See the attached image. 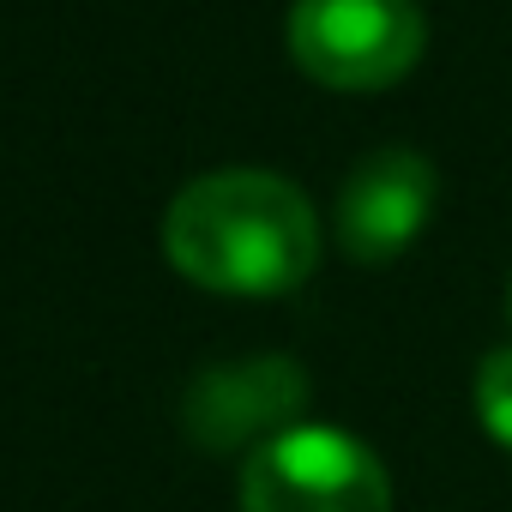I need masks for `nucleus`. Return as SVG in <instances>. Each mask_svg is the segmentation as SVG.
Returning <instances> with one entry per match:
<instances>
[{
  "instance_id": "f257e3e1",
  "label": "nucleus",
  "mask_w": 512,
  "mask_h": 512,
  "mask_svg": "<svg viewBox=\"0 0 512 512\" xmlns=\"http://www.w3.org/2000/svg\"><path fill=\"white\" fill-rule=\"evenodd\" d=\"M163 260L211 296H290L320 266V217L278 169H211L169 199Z\"/></svg>"
},
{
  "instance_id": "f03ea898",
  "label": "nucleus",
  "mask_w": 512,
  "mask_h": 512,
  "mask_svg": "<svg viewBox=\"0 0 512 512\" xmlns=\"http://www.w3.org/2000/svg\"><path fill=\"white\" fill-rule=\"evenodd\" d=\"M241 512H392V476L356 434L296 422L247 452Z\"/></svg>"
},
{
  "instance_id": "7ed1b4c3",
  "label": "nucleus",
  "mask_w": 512,
  "mask_h": 512,
  "mask_svg": "<svg viewBox=\"0 0 512 512\" xmlns=\"http://www.w3.org/2000/svg\"><path fill=\"white\" fill-rule=\"evenodd\" d=\"M428 49L416 0H296L290 55L326 91H386Z\"/></svg>"
},
{
  "instance_id": "20e7f679",
  "label": "nucleus",
  "mask_w": 512,
  "mask_h": 512,
  "mask_svg": "<svg viewBox=\"0 0 512 512\" xmlns=\"http://www.w3.org/2000/svg\"><path fill=\"white\" fill-rule=\"evenodd\" d=\"M308 404V374L296 356H241L217 362L187 386L181 422L205 452H260L284 428H296Z\"/></svg>"
},
{
  "instance_id": "39448f33",
  "label": "nucleus",
  "mask_w": 512,
  "mask_h": 512,
  "mask_svg": "<svg viewBox=\"0 0 512 512\" xmlns=\"http://www.w3.org/2000/svg\"><path fill=\"white\" fill-rule=\"evenodd\" d=\"M434 199H440V169L410 145H380L338 187V211H332L338 247L356 266H392L428 229Z\"/></svg>"
},
{
  "instance_id": "423d86ee",
  "label": "nucleus",
  "mask_w": 512,
  "mask_h": 512,
  "mask_svg": "<svg viewBox=\"0 0 512 512\" xmlns=\"http://www.w3.org/2000/svg\"><path fill=\"white\" fill-rule=\"evenodd\" d=\"M470 398H476V422L494 446L512 452V344L506 350H488L476 362V380H470Z\"/></svg>"
},
{
  "instance_id": "0eeeda50",
  "label": "nucleus",
  "mask_w": 512,
  "mask_h": 512,
  "mask_svg": "<svg viewBox=\"0 0 512 512\" xmlns=\"http://www.w3.org/2000/svg\"><path fill=\"white\" fill-rule=\"evenodd\" d=\"M506 320H512V284H506Z\"/></svg>"
}]
</instances>
